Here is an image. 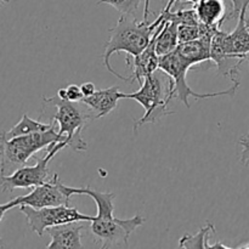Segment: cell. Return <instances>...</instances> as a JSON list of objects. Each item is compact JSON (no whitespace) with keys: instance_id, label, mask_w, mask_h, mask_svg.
Instances as JSON below:
<instances>
[{"instance_id":"18","label":"cell","mask_w":249,"mask_h":249,"mask_svg":"<svg viewBox=\"0 0 249 249\" xmlns=\"http://www.w3.org/2000/svg\"><path fill=\"white\" fill-rule=\"evenodd\" d=\"M142 0H99L97 5L107 4L121 12L122 15H125L129 17H135L138 15L139 7Z\"/></svg>"},{"instance_id":"12","label":"cell","mask_w":249,"mask_h":249,"mask_svg":"<svg viewBox=\"0 0 249 249\" xmlns=\"http://www.w3.org/2000/svg\"><path fill=\"white\" fill-rule=\"evenodd\" d=\"M126 63L133 67L131 79L133 82L136 80L139 84H141L146 77L153 74L160 68V56L156 53V31L147 48L139 55L134 56L133 60L126 57Z\"/></svg>"},{"instance_id":"27","label":"cell","mask_w":249,"mask_h":249,"mask_svg":"<svg viewBox=\"0 0 249 249\" xmlns=\"http://www.w3.org/2000/svg\"><path fill=\"white\" fill-rule=\"evenodd\" d=\"M237 248H245V249H249V242L248 243H242V245H238Z\"/></svg>"},{"instance_id":"24","label":"cell","mask_w":249,"mask_h":249,"mask_svg":"<svg viewBox=\"0 0 249 249\" xmlns=\"http://www.w3.org/2000/svg\"><path fill=\"white\" fill-rule=\"evenodd\" d=\"M177 1H179V0H169V1H168V4H167V6L164 7V9H163V11L164 12H168V11H170V10H172V7L174 6V4ZM184 1H187V2H192V4H196L197 1H198V0H184Z\"/></svg>"},{"instance_id":"14","label":"cell","mask_w":249,"mask_h":249,"mask_svg":"<svg viewBox=\"0 0 249 249\" xmlns=\"http://www.w3.org/2000/svg\"><path fill=\"white\" fill-rule=\"evenodd\" d=\"M121 94L118 87H111L107 89L96 90L94 94L84 97L80 102L91 109L95 119H99L106 117L116 108L118 101L122 99Z\"/></svg>"},{"instance_id":"3","label":"cell","mask_w":249,"mask_h":249,"mask_svg":"<svg viewBox=\"0 0 249 249\" xmlns=\"http://www.w3.org/2000/svg\"><path fill=\"white\" fill-rule=\"evenodd\" d=\"M66 141L65 136L58 135L55 126L49 130L32 133L28 135L6 139L0 134V175H9L18 168L27 164L29 158L43 148Z\"/></svg>"},{"instance_id":"28","label":"cell","mask_w":249,"mask_h":249,"mask_svg":"<svg viewBox=\"0 0 249 249\" xmlns=\"http://www.w3.org/2000/svg\"><path fill=\"white\" fill-rule=\"evenodd\" d=\"M10 1H11V0H0V7L4 6V5H6V4H9Z\"/></svg>"},{"instance_id":"7","label":"cell","mask_w":249,"mask_h":249,"mask_svg":"<svg viewBox=\"0 0 249 249\" xmlns=\"http://www.w3.org/2000/svg\"><path fill=\"white\" fill-rule=\"evenodd\" d=\"M65 147H68L66 141H61L56 145L48 147V152L43 158L36 160L31 167L18 168L9 175H0V187L2 192H12L16 189H31L44 184L49 180V163Z\"/></svg>"},{"instance_id":"2","label":"cell","mask_w":249,"mask_h":249,"mask_svg":"<svg viewBox=\"0 0 249 249\" xmlns=\"http://www.w3.org/2000/svg\"><path fill=\"white\" fill-rule=\"evenodd\" d=\"M162 14H160V16L152 23L143 21V19L138 21L135 17L122 15L116 26L109 29V39L105 44L102 60H104V66L106 67V70L111 74L116 75L118 79L133 83L131 77H124L113 70V67L109 63L111 62V56L113 53H128V56L134 57V56L142 53L150 44L156 28L162 22Z\"/></svg>"},{"instance_id":"20","label":"cell","mask_w":249,"mask_h":249,"mask_svg":"<svg viewBox=\"0 0 249 249\" xmlns=\"http://www.w3.org/2000/svg\"><path fill=\"white\" fill-rule=\"evenodd\" d=\"M238 145L242 146V155H241V162L243 165H249V134L243 136L238 140Z\"/></svg>"},{"instance_id":"5","label":"cell","mask_w":249,"mask_h":249,"mask_svg":"<svg viewBox=\"0 0 249 249\" xmlns=\"http://www.w3.org/2000/svg\"><path fill=\"white\" fill-rule=\"evenodd\" d=\"M190 66L182 60L174 50L173 53H167L160 57V70L163 71L165 74L169 77V88H168V96L170 101L173 99L180 100L181 104H184L187 108H190L189 99L202 100V99H212V97H220V96H233L237 91L240 83H232L230 88L226 90L218 92H196L189 84H187V72L190 70Z\"/></svg>"},{"instance_id":"6","label":"cell","mask_w":249,"mask_h":249,"mask_svg":"<svg viewBox=\"0 0 249 249\" xmlns=\"http://www.w3.org/2000/svg\"><path fill=\"white\" fill-rule=\"evenodd\" d=\"M140 85L141 87L138 91L131 94H124V92L121 94L122 99L135 100L145 109L143 116L134 123V133H136L143 124L156 123L163 117L173 113V111L168 108V105L170 104L168 91L164 90L162 80L157 74L153 73L146 77Z\"/></svg>"},{"instance_id":"15","label":"cell","mask_w":249,"mask_h":249,"mask_svg":"<svg viewBox=\"0 0 249 249\" xmlns=\"http://www.w3.org/2000/svg\"><path fill=\"white\" fill-rule=\"evenodd\" d=\"M162 22L156 28V53L160 56L173 53L179 45L178 36V23L173 19L167 18L163 12Z\"/></svg>"},{"instance_id":"25","label":"cell","mask_w":249,"mask_h":249,"mask_svg":"<svg viewBox=\"0 0 249 249\" xmlns=\"http://www.w3.org/2000/svg\"><path fill=\"white\" fill-rule=\"evenodd\" d=\"M150 4L151 0H145V7H143V21L148 22V16H150Z\"/></svg>"},{"instance_id":"29","label":"cell","mask_w":249,"mask_h":249,"mask_svg":"<svg viewBox=\"0 0 249 249\" xmlns=\"http://www.w3.org/2000/svg\"><path fill=\"white\" fill-rule=\"evenodd\" d=\"M229 1H231V0H229ZM231 2H232V1H231Z\"/></svg>"},{"instance_id":"26","label":"cell","mask_w":249,"mask_h":249,"mask_svg":"<svg viewBox=\"0 0 249 249\" xmlns=\"http://www.w3.org/2000/svg\"><path fill=\"white\" fill-rule=\"evenodd\" d=\"M245 17H246V24H247V27L249 28V0H246V14H245Z\"/></svg>"},{"instance_id":"11","label":"cell","mask_w":249,"mask_h":249,"mask_svg":"<svg viewBox=\"0 0 249 249\" xmlns=\"http://www.w3.org/2000/svg\"><path fill=\"white\" fill-rule=\"evenodd\" d=\"M78 223L79 221L51 226V228L46 229L45 232L49 233L51 237L50 243L46 245V248H83L82 232L84 230V226Z\"/></svg>"},{"instance_id":"8","label":"cell","mask_w":249,"mask_h":249,"mask_svg":"<svg viewBox=\"0 0 249 249\" xmlns=\"http://www.w3.org/2000/svg\"><path fill=\"white\" fill-rule=\"evenodd\" d=\"M19 212L26 216L28 226L38 236H43L46 229L62 224L74 223V221H91L94 216L82 214L77 208L70 206L43 207L33 208L27 204L18 206Z\"/></svg>"},{"instance_id":"23","label":"cell","mask_w":249,"mask_h":249,"mask_svg":"<svg viewBox=\"0 0 249 249\" xmlns=\"http://www.w3.org/2000/svg\"><path fill=\"white\" fill-rule=\"evenodd\" d=\"M231 1L233 5V16H235V18H238V15H240L241 9H242L246 0H231Z\"/></svg>"},{"instance_id":"17","label":"cell","mask_w":249,"mask_h":249,"mask_svg":"<svg viewBox=\"0 0 249 249\" xmlns=\"http://www.w3.org/2000/svg\"><path fill=\"white\" fill-rule=\"evenodd\" d=\"M209 233H215V226L211 223H207L206 226L201 228V230L196 235H185L180 238V248H211L209 243Z\"/></svg>"},{"instance_id":"4","label":"cell","mask_w":249,"mask_h":249,"mask_svg":"<svg viewBox=\"0 0 249 249\" xmlns=\"http://www.w3.org/2000/svg\"><path fill=\"white\" fill-rule=\"evenodd\" d=\"M43 101L45 106H55L57 109L53 121L58 124V135L67 139L68 147L74 152H85L88 150V143L83 139L82 131L87 128L89 122L95 119L91 109L83 102L63 100L57 95L44 97Z\"/></svg>"},{"instance_id":"16","label":"cell","mask_w":249,"mask_h":249,"mask_svg":"<svg viewBox=\"0 0 249 249\" xmlns=\"http://www.w3.org/2000/svg\"><path fill=\"white\" fill-rule=\"evenodd\" d=\"M53 125V122L51 123H43V122L36 121V119L29 118L27 114H23L21 121L12 126L9 131H2L6 139L17 138V136L28 135L32 133H38V131L49 130Z\"/></svg>"},{"instance_id":"13","label":"cell","mask_w":249,"mask_h":249,"mask_svg":"<svg viewBox=\"0 0 249 249\" xmlns=\"http://www.w3.org/2000/svg\"><path fill=\"white\" fill-rule=\"evenodd\" d=\"M214 34H206L195 40L180 43L175 50L191 68L195 65L208 62L212 61V39Z\"/></svg>"},{"instance_id":"9","label":"cell","mask_w":249,"mask_h":249,"mask_svg":"<svg viewBox=\"0 0 249 249\" xmlns=\"http://www.w3.org/2000/svg\"><path fill=\"white\" fill-rule=\"evenodd\" d=\"M73 196L71 192V186H66L58 179L57 174H53V179H49L44 184L33 187L28 195L16 197L17 207L21 204H27L33 208H43V207L70 206V198Z\"/></svg>"},{"instance_id":"1","label":"cell","mask_w":249,"mask_h":249,"mask_svg":"<svg viewBox=\"0 0 249 249\" xmlns=\"http://www.w3.org/2000/svg\"><path fill=\"white\" fill-rule=\"evenodd\" d=\"M73 195H87L91 197L97 207V215L90 221V232L100 248H129L131 233L145 224L141 215L130 219H118L113 215V201L116 195L100 192L91 187H71Z\"/></svg>"},{"instance_id":"19","label":"cell","mask_w":249,"mask_h":249,"mask_svg":"<svg viewBox=\"0 0 249 249\" xmlns=\"http://www.w3.org/2000/svg\"><path fill=\"white\" fill-rule=\"evenodd\" d=\"M56 95L61 99L70 100L73 102H79L84 99V94H83L79 85L77 84H70L67 88H62V89L58 90Z\"/></svg>"},{"instance_id":"21","label":"cell","mask_w":249,"mask_h":249,"mask_svg":"<svg viewBox=\"0 0 249 249\" xmlns=\"http://www.w3.org/2000/svg\"><path fill=\"white\" fill-rule=\"evenodd\" d=\"M15 207H17L15 199H11V201H9L7 203L0 204V223H1L2 218H4V215L6 214V212H9L10 209L15 208ZM0 248H5V243L1 238H0Z\"/></svg>"},{"instance_id":"10","label":"cell","mask_w":249,"mask_h":249,"mask_svg":"<svg viewBox=\"0 0 249 249\" xmlns=\"http://www.w3.org/2000/svg\"><path fill=\"white\" fill-rule=\"evenodd\" d=\"M194 7L201 23L212 29H221L224 22L235 18L233 5L229 0H198Z\"/></svg>"},{"instance_id":"22","label":"cell","mask_w":249,"mask_h":249,"mask_svg":"<svg viewBox=\"0 0 249 249\" xmlns=\"http://www.w3.org/2000/svg\"><path fill=\"white\" fill-rule=\"evenodd\" d=\"M80 89H82L83 94H84V97L90 96V95H92L95 91H96V88H95L94 83L91 82L84 83L83 85H80Z\"/></svg>"}]
</instances>
